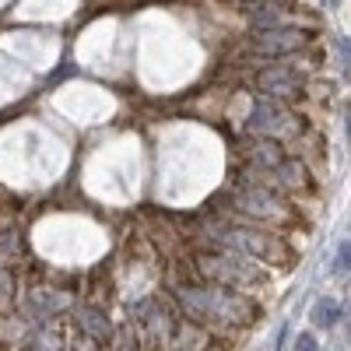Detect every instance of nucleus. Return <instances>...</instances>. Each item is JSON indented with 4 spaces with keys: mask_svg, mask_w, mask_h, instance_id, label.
<instances>
[{
    "mask_svg": "<svg viewBox=\"0 0 351 351\" xmlns=\"http://www.w3.org/2000/svg\"><path fill=\"white\" fill-rule=\"evenodd\" d=\"M14 299V274L8 267H0V309Z\"/></svg>",
    "mask_w": 351,
    "mask_h": 351,
    "instance_id": "nucleus-20",
    "label": "nucleus"
},
{
    "mask_svg": "<svg viewBox=\"0 0 351 351\" xmlns=\"http://www.w3.org/2000/svg\"><path fill=\"white\" fill-rule=\"evenodd\" d=\"M169 344H172V351H211L215 337H211V330L204 324L183 316V319H176V327L169 334Z\"/></svg>",
    "mask_w": 351,
    "mask_h": 351,
    "instance_id": "nucleus-8",
    "label": "nucleus"
},
{
    "mask_svg": "<svg viewBox=\"0 0 351 351\" xmlns=\"http://www.w3.org/2000/svg\"><path fill=\"white\" fill-rule=\"evenodd\" d=\"M302 46H306V36L299 32V28H288V25L263 28V32L253 36V49L260 56H288V53H295Z\"/></svg>",
    "mask_w": 351,
    "mask_h": 351,
    "instance_id": "nucleus-7",
    "label": "nucleus"
},
{
    "mask_svg": "<svg viewBox=\"0 0 351 351\" xmlns=\"http://www.w3.org/2000/svg\"><path fill=\"white\" fill-rule=\"evenodd\" d=\"M295 351H319V344H316L313 334H299L295 337Z\"/></svg>",
    "mask_w": 351,
    "mask_h": 351,
    "instance_id": "nucleus-22",
    "label": "nucleus"
},
{
    "mask_svg": "<svg viewBox=\"0 0 351 351\" xmlns=\"http://www.w3.org/2000/svg\"><path fill=\"white\" fill-rule=\"evenodd\" d=\"M208 236L218 243V250H232L243 253L256 263H285L291 260V250L274 236V232H260V228H246V225H211Z\"/></svg>",
    "mask_w": 351,
    "mask_h": 351,
    "instance_id": "nucleus-3",
    "label": "nucleus"
},
{
    "mask_svg": "<svg viewBox=\"0 0 351 351\" xmlns=\"http://www.w3.org/2000/svg\"><path fill=\"white\" fill-rule=\"evenodd\" d=\"M274 176H278V183H281V190H306L309 186V169H306V162H299V158H285L278 169H274Z\"/></svg>",
    "mask_w": 351,
    "mask_h": 351,
    "instance_id": "nucleus-13",
    "label": "nucleus"
},
{
    "mask_svg": "<svg viewBox=\"0 0 351 351\" xmlns=\"http://www.w3.org/2000/svg\"><path fill=\"white\" fill-rule=\"evenodd\" d=\"M176 302H180L183 316L190 319H211V324L225 327H246L256 319V302H250L243 291L225 288V285H180L176 288Z\"/></svg>",
    "mask_w": 351,
    "mask_h": 351,
    "instance_id": "nucleus-1",
    "label": "nucleus"
},
{
    "mask_svg": "<svg viewBox=\"0 0 351 351\" xmlns=\"http://www.w3.org/2000/svg\"><path fill=\"white\" fill-rule=\"evenodd\" d=\"M330 4H337V0H330Z\"/></svg>",
    "mask_w": 351,
    "mask_h": 351,
    "instance_id": "nucleus-25",
    "label": "nucleus"
},
{
    "mask_svg": "<svg viewBox=\"0 0 351 351\" xmlns=\"http://www.w3.org/2000/svg\"><path fill=\"white\" fill-rule=\"evenodd\" d=\"M341 319V306L334 302V299H319L316 306H313V324L316 327H334Z\"/></svg>",
    "mask_w": 351,
    "mask_h": 351,
    "instance_id": "nucleus-18",
    "label": "nucleus"
},
{
    "mask_svg": "<svg viewBox=\"0 0 351 351\" xmlns=\"http://www.w3.org/2000/svg\"><path fill=\"white\" fill-rule=\"evenodd\" d=\"M334 271H351V243H341V250H337V263H334Z\"/></svg>",
    "mask_w": 351,
    "mask_h": 351,
    "instance_id": "nucleus-21",
    "label": "nucleus"
},
{
    "mask_svg": "<svg viewBox=\"0 0 351 351\" xmlns=\"http://www.w3.org/2000/svg\"><path fill=\"white\" fill-rule=\"evenodd\" d=\"M250 21H253L256 32H263V28H281L285 11H281L278 4H253V8H250Z\"/></svg>",
    "mask_w": 351,
    "mask_h": 351,
    "instance_id": "nucleus-16",
    "label": "nucleus"
},
{
    "mask_svg": "<svg viewBox=\"0 0 351 351\" xmlns=\"http://www.w3.org/2000/svg\"><path fill=\"white\" fill-rule=\"evenodd\" d=\"M348 141H351V112H348Z\"/></svg>",
    "mask_w": 351,
    "mask_h": 351,
    "instance_id": "nucleus-24",
    "label": "nucleus"
},
{
    "mask_svg": "<svg viewBox=\"0 0 351 351\" xmlns=\"http://www.w3.org/2000/svg\"><path fill=\"white\" fill-rule=\"evenodd\" d=\"M232 208L246 218H256V221H285L288 218V208L278 200L274 190H263V186H243L232 197Z\"/></svg>",
    "mask_w": 351,
    "mask_h": 351,
    "instance_id": "nucleus-5",
    "label": "nucleus"
},
{
    "mask_svg": "<svg viewBox=\"0 0 351 351\" xmlns=\"http://www.w3.org/2000/svg\"><path fill=\"white\" fill-rule=\"evenodd\" d=\"M25 351H64V334H60V327H56V324L36 327V334L28 337Z\"/></svg>",
    "mask_w": 351,
    "mask_h": 351,
    "instance_id": "nucleus-15",
    "label": "nucleus"
},
{
    "mask_svg": "<svg viewBox=\"0 0 351 351\" xmlns=\"http://www.w3.org/2000/svg\"><path fill=\"white\" fill-rule=\"evenodd\" d=\"M32 324H28V316H18V313H8L0 316V344L4 348H14V344H28L32 337Z\"/></svg>",
    "mask_w": 351,
    "mask_h": 351,
    "instance_id": "nucleus-12",
    "label": "nucleus"
},
{
    "mask_svg": "<svg viewBox=\"0 0 351 351\" xmlns=\"http://www.w3.org/2000/svg\"><path fill=\"white\" fill-rule=\"evenodd\" d=\"M334 49H337V56H341L344 77L351 81V39H348V36H334Z\"/></svg>",
    "mask_w": 351,
    "mask_h": 351,
    "instance_id": "nucleus-19",
    "label": "nucleus"
},
{
    "mask_svg": "<svg viewBox=\"0 0 351 351\" xmlns=\"http://www.w3.org/2000/svg\"><path fill=\"white\" fill-rule=\"evenodd\" d=\"M95 344H99V341H92V337H84V334H81V337H77L71 348H74V351H99Z\"/></svg>",
    "mask_w": 351,
    "mask_h": 351,
    "instance_id": "nucleus-23",
    "label": "nucleus"
},
{
    "mask_svg": "<svg viewBox=\"0 0 351 351\" xmlns=\"http://www.w3.org/2000/svg\"><path fill=\"white\" fill-rule=\"evenodd\" d=\"M74 319H77V330L84 334V337H92V341H99V344H106V341H112V319L106 316V306H95V302H84L77 313H74Z\"/></svg>",
    "mask_w": 351,
    "mask_h": 351,
    "instance_id": "nucleus-10",
    "label": "nucleus"
},
{
    "mask_svg": "<svg viewBox=\"0 0 351 351\" xmlns=\"http://www.w3.org/2000/svg\"><path fill=\"white\" fill-rule=\"evenodd\" d=\"M71 306H74L71 291H60V288H32L28 291V309H32V316H56Z\"/></svg>",
    "mask_w": 351,
    "mask_h": 351,
    "instance_id": "nucleus-11",
    "label": "nucleus"
},
{
    "mask_svg": "<svg viewBox=\"0 0 351 351\" xmlns=\"http://www.w3.org/2000/svg\"><path fill=\"white\" fill-rule=\"evenodd\" d=\"M246 130L256 137H267V141H285V137H295L302 130V123L295 120V112L285 109L278 99H260L246 120Z\"/></svg>",
    "mask_w": 351,
    "mask_h": 351,
    "instance_id": "nucleus-4",
    "label": "nucleus"
},
{
    "mask_svg": "<svg viewBox=\"0 0 351 351\" xmlns=\"http://www.w3.org/2000/svg\"><path fill=\"white\" fill-rule=\"evenodd\" d=\"M193 267L208 285H225V288H236V291L267 281L263 263H256L243 253H232V250H204V253L193 256Z\"/></svg>",
    "mask_w": 351,
    "mask_h": 351,
    "instance_id": "nucleus-2",
    "label": "nucleus"
},
{
    "mask_svg": "<svg viewBox=\"0 0 351 351\" xmlns=\"http://www.w3.org/2000/svg\"><path fill=\"white\" fill-rule=\"evenodd\" d=\"M250 162L256 165V169H267V172H274L281 162H285V152H281V144L278 141H256L253 144V152H250Z\"/></svg>",
    "mask_w": 351,
    "mask_h": 351,
    "instance_id": "nucleus-14",
    "label": "nucleus"
},
{
    "mask_svg": "<svg viewBox=\"0 0 351 351\" xmlns=\"http://www.w3.org/2000/svg\"><path fill=\"white\" fill-rule=\"evenodd\" d=\"M137 319H141V327H144V334H148L152 344L169 341V334H172V327H176V316H169V309H165L158 299L141 302V306H137Z\"/></svg>",
    "mask_w": 351,
    "mask_h": 351,
    "instance_id": "nucleus-9",
    "label": "nucleus"
},
{
    "mask_svg": "<svg viewBox=\"0 0 351 351\" xmlns=\"http://www.w3.org/2000/svg\"><path fill=\"white\" fill-rule=\"evenodd\" d=\"M112 351H141V334L134 330V324H120L112 330Z\"/></svg>",
    "mask_w": 351,
    "mask_h": 351,
    "instance_id": "nucleus-17",
    "label": "nucleus"
},
{
    "mask_svg": "<svg viewBox=\"0 0 351 351\" xmlns=\"http://www.w3.org/2000/svg\"><path fill=\"white\" fill-rule=\"evenodd\" d=\"M302 88V74L299 71H291L285 64H274V67H263L256 74V92L260 99H288V95H295Z\"/></svg>",
    "mask_w": 351,
    "mask_h": 351,
    "instance_id": "nucleus-6",
    "label": "nucleus"
}]
</instances>
